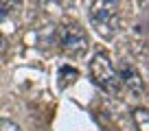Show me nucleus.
Wrapping results in <instances>:
<instances>
[{
	"instance_id": "f257e3e1",
	"label": "nucleus",
	"mask_w": 149,
	"mask_h": 131,
	"mask_svg": "<svg viewBox=\"0 0 149 131\" xmlns=\"http://www.w3.org/2000/svg\"><path fill=\"white\" fill-rule=\"evenodd\" d=\"M88 18L103 39H112L121 31V0H92Z\"/></svg>"
},
{
	"instance_id": "f03ea898",
	"label": "nucleus",
	"mask_w": 149,
	"mask_h": 131,
	"mask_svg": "<svg viewBox=\"0 0 149 131\" xmlns=\"http://www.w3.org/2000/svg\"><path fill=\"white\" fill-rule=\"evenodd\" d=\"M90 77H92V81L105 94H110V96H118V94H121L123 85H121V81H118L116 68L112 66L110 57H107L105 52H97V55L90 59Z\"/></svg>"
},
{
	"instance_id": "7ed1b4c3",
	"label": "nucleus",
	"mask_w": 149,
	"mask_h": 131,
	"mask_svg": "<svg viewBox=\"0 0 149 131\" xmlns=\"http://www.w3.org/2000/svg\"><path fill=\"white\" fill-rule=\"evenodd\" d=\"M59 37V46L68 57H84L88 50V33L84 31V26H79L77 22H68L59 28L57 33Z\"/></svg>"
},
{
	"instance_id": "20e7f679",
	"label": "nucleus",
	"mask_w": 149,
	"mask_h": 131,
	"mask_svg": "<svg viewBox=\"0 0 149 131\" xmlns=\"http://www.w3.org/2000/svg\"><path fill=\"white\" fill-rule=\"evenodd\" d=\"M116 74H118L121 85L130 94H134V96H143V94H145V81H143V77H140V72L132 66V61H127V59L118 61Z\"/></svg>"
},
{
	"instance_id": "39448f33",
	"label": "nucleus",
	"mask_w": 149,
	"mask_h": 131,
	"mask_svg": "<svg viewBox=\"0 0 149 131\" xmlns=\"http://www.w3.org/2000/svg\"><path fill=\"white\" fill-rule=\"evenodd\" d=\"M22 11V0H0V20L18 15Z\"/></svg>"
},
{
	"instance_id": "423d86ee",
	"label": "nucleus",
	"mask_w": 149,
	"mask_h": 131,
	"mask_svg": "<svg viewBox=\"0 0 149 131\" xmlns=\"http://www.w3.org/2000/svg\"><path fill=\"white\" fill-rule=\"evenodd\" d=\"M132 118H134V125L138 131H149V109H134V114H132Z\"/></svg>"
},
{
	"instance_id": "0eeeda50",
	"label": "nucleus",
	"mask_w": 149,
	"mask_h": 131,
	"mask_svg": "<svg viewBox=\"0 0 149 131\" xmlns=\"http://www.w3.org/2000/svg\"><path fill=\"white\" fill-rule=\"evenodd\" d=\"M59 77H61V88H64L66 83H68V81H74L77 79V70H72V68H68V66H64V68H61L59 70Z\"/></svg>"
},
{
	"instance_id": "6e6552de",
	"label": "nucleus",
	"mask_w": 149,
	"mask_h": 131,
	"mask_svg": "<svg viewBox=\"0 0 149 131\" xmlns=\"http://www.w3.org/2000/svg\"><path fill=\"white\" fill-rule=\"evenodd\" d=\"M0 131H22V129L9 118H0Z\"/></svg>"
},
{
	"instance_id": "1a4fd4ad",
	"label": "nucleus",
	"mask_w": 149,
	"mask_h": 131,
	"mask_svg": "<svg viewBox=\"0 0 149 131\" xmlns=\"http://www.w3.org/2000/svg\"><path fill=\"white\" fill-rule=\"evenodd\" d=\"M48 5H57V7H59V9L68 11V9H72L74 0H48Z\"/></svg>"
},
{
	"instance_id": "9d476101",
	"label": "nucleus",
	"mask_w": 149,
	"mask_h": 131,
	"mask_svg": "<svg viewBox=\"0 0 149 131\" xmlns=\"http://www.w3.org/2000/svg\"><path fill=\"white\" fill-rule=\"evenodd\" d=\"M5 50H7V42H5V37L0 35V55H2Z\"/></svg>"
},
{
	"instance_id": "9b49d317",
	"label": "nucleus",
	"mask_w": 149,
	"mask_h": 131,
	"mask_svg": "<svg viewBox=\"0 0 149 131\" xmlns=\"http://www.w3.org/2000/svg\"><path fill=\"white\" fill-rule=\"evenodd\" d=\"M37 2H40V5H48V0H37Z\"/></svg>"
}]
</instances>
